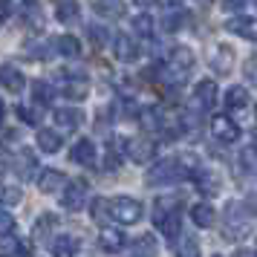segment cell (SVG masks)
Listing matches in <instances>:
<instances>
[{
	"instance_id": "1f68e13d",
	"label": "cell",
	"mask_w": 257,
	"mask_h": 257,
	"mask_svg": "<svg viewBox=\"0 0 257 257\" xmlns=\"http://www.w3.org/2000/svg\"><path fill=\"white\" fill-rule=\"evenodd\" d=\"M55 49H58L64 58H78V55H81V44H78L75 35H61L58 41H55Z\"/></svg>"
},
{
	"instance_id": "836d02e7",
	"label": "cell",
	"mask_w": 257,
	"mask_h": 257,
	"mask_svg": "<svg viewBox=\"0 0 257 257\" xmlns=\"http://www.w3.org/2000/svg\"><path fill=\"white\" fill-rule=\"evenodd\" d=\"M52 98H55V87H52L49 81H35L32 84V101H35V104L44 107V104H49Z\"/></svg>"
},
{
	"instance_id": "ee69618b",
	"label": "cell",
	"mask_w": 257,
	"mask_h": 257,
	"mask_svg": "<svg viewBox=\"0 0 257 257\" xmlns=\"http://www.w3.org/2000/svg\"><path fill=\"white\" fill-rule=\"evenodd\" d=\"M29 52H32V58H49L47 52V44H32V47H29Z\"/></svg>"
},
{
	"instance_id": "11a10c76",
	"label": "cell",
	"mask_w": 257,
	"mask_h": 257,
	"mask_svg": "<svg viewBox=\"0 0 257 257\" xmlns=\"http://www.w3.org/2000/svg\"><path fill=\"white\" fill-rule=\"evenodd\" d=\"M254 251H257V245H254Z\"/></svg>"
},
{
	"instance_id": "30bf717a",
	"label": "cell",
	"mask_w": 257,
	"mask_h": 257,
	"mask_svg": "<svg viewBox=\"0 0 257 257\" xmlns=\"http://www.w3.org/2000/svg\"><path fill=\"white\" fill-rule=\"evenodd\" d=\"M225 32H231L237 38H245V41H257V18H245V15L228 18L225 21Z\"/></svg>"
},
{
	"instance_id": "4dcf8cb0",
	"label": "cell",
	"mask_w": 257,
	"mask_h": 257,
	"mask_svg": "<svg viewBox=\"0 0 257 257\" xmlns=\"http://www.w3.org/2000/svg\"><path fill=\"white\" fill-rule=\"evenodd\" d=\"M121 153H124V139H113L110 148H107V156H104L107 171H118L121 168Z\"/></svg>"
},
{
	"instance_id": "b9f144b4",
	"label": "cell",
	"mask_w": 257,
	"mask_h": 257,
	"mask_svg": "<svg viewBox=\"0 0 257 257\" xmlns=\"http://www.w3.org/2000/svg\"><path fill=\"white\" fill-rule=\"evenodd\" d=\"M222 9L225 12H243V9H248V0H222Z\"/></svg>"
},
{
	"instance_id": "f35d334b",
	"label": "cell",
	"mask_w": 257,
	"mask_h": 257,
	"mask_svg": "<svg viewBox=\"0 0 257 257\" xmlns=\"http://www.w3.org/2000/svg\"><path fill=\"white\" fill-rule=\"evenodd\" d=\"M133 32H136V35H142V38H148V35H153V18L151 15H136V18H133Z\"/></svg>"
},
{
	"instance_id": "d590c367",
	"label": "cell",
	"mask_w": 257,
	"mask_h": 257,
	"mask_svg": "<svg viewBox=\"0 0 257 257\" xmlns=\"http://www.w3.org/2000/svg\"><path fill=\"white\" fill-rule=\"evenodd\" d=\"M18 118H21L24 124H41L44 110H41V104H38V107H32V104H18Z\"/></svg>"
},
{
	"instance_id": "5b68a950",
	"label": "cell",
	"mask_w": 257,
	"mask_h": 257,
	"mask_svg": "<svg viewBox=\"0 0 257 257\" xmlns=\"http://www.w3.org/2000/svg\"><path fill=\"white\" fill-rule=\"evenodd\" d=\"M87 197H90V188H87V182L84 179H72V182H67L64 185V194H61V205H64V211H81L84 202H87Z\"/></svg>"
},
{
	"instance_id": "ab89813d",
	"label": "cell",
	"mask_w": 257,
	"mask_h": 257,
	"mask_svg": "<svg viewBox=\"0 0 257 257\" xmlns=\"http://www.w3.org/2000/svg\"><path fill=\"white\" fill-rule=\"evenodd\" d=\"M87 38H90V41H93V47H104L107 41H110V32H107L104 26H98V24H90L87 26Z\"/></svg>"
},
{
	"instance_id": "f907efd6",
	"label": "cell",
	"mask_w": 257,
	"mask_h": 257,
	"mask_svg": "<svg viewBox=\"0 0 257 257\" xmlns=\"http://www.w3.org/2000/svg\"><path fill=\"white\" fill-rule=\"evenodd\" d=\"M3 21H6V9H3V6H0V24H3Z\"/></svg>"
},
{
	"instance_id": "ffe728a7",
	"label": "cell",
	"mask_w": 257,
	"mask_h": 257,
	"mask_svg": "<svg viewBox=\"0 0 257 257\" xmlns=\"http://www.w3.org/2000/svg\"><path fill=\"white\" fill-rule=\"evenodd\" d=\"M70 159H72L75 165H84V168L95 165V145H93L90 139H78L75 145H72Z\"/></svg>"
},
{
	"instance_id": "484cf974",
	"label": "cell",
	"mask_w": 257,
	"mask_h": 257,
	"mask_svg": "<svg viewBox=\"0 0 257 257\" xmlns=\"http://www.w3.org/2000/svg\"><path fill=\"white\" fill-rule=\"evenodd\" d=\"M38 148L44 153H58L61 148H64V139H61L58 130L44 127V130H38Z\"/></svg>"
},
{
	"instance_id": "e575fe53",
	"label": "cell",
	"mask_w": 257,
	"mask_h": 257,
	"mask_svg": "<svg viewBox=\"0 0 257 257\" xmlns=\"http://www.w3.org/2000/svg\"><path fill=\"white\" fill-rule=\"evenodd\" d=\"M176 257H199V243L194 237H176Z\"/></svg>"
},
{
	"instance_id": "f546056e",
	"label": "cell",
	"mask_w": 257,
	"mask_h": 257,
	"mask_svg": "<svg viewBox=\"0 0 257 257\" xmlns=\"http://www.w3.org/2000/svg\"><path fill=\"white\" fill-rule=\"evenodd\" d=\"M93 9L101 18H121L124 15V0H95Z\"/></svg>"
},
{
	"instance_id": "7402d4cb",
	"label": "cell",
	"mask_w": 257,
	"mask_h": 257,
	"mask_svg": "<svg viewBox=\"0 0 257 257\" xmlns=\"http://www.w3.org/2000/svg\"><path fill=\"white\" fill-rule=\"evenodd\" d=\"M52 6H55V18H58L61 24H75L78 21V15H81V6H78V0H52Z\"/></svg>"
},
{
	"instance_id": "4316f807",
	"label": "cell",
	"mask_w": 257,
	"mask_h": 257,
	"mask_svg": "<svg viewBox=\"0 0 257 257\" xmlns=\"http://www.w3.org/2000/svg\"><path fill=\"white\" fill-rule=\"evenodd\" d=\"M237 162H240V171L248 176H257V145H245L237 153Z\"/></svg>"
},
{
	"instance_id": "60d3db41",
	"label": "cell",
	"mask_w": 257,
	"mask_h": 257,
	"mask_svg": "<svg viewBox=\"0 0 257 257\" xmlns=\"http://www.w3.org/2000/svg\"><path fill=\"white\" fill-rule=\"evenodd\" d=\"M12 231H15V217L9 211H0V237H6Z\"/></svg>"
},
{
	"instance_id": "e0dca14e",
	"label": "cell",
	"mask_w": 257,
	"mask_h": 257,
	"mask_svg": "<svg viewBox=\"0 0 257 257\" xmlns=\"http://www.w3.org/2000/svg\"><path fill=\"white\" fill-rule=\"evenodd\" d=\"M52 118L64 130H78L84 124V110H78V107H61V110L52 113Z\"/></svg>"
},
{
	"instance_id": "d6986e66",
	"label": "cell",
	"mask_w": 257,
	"mask_h": 257,
	"mask_svg": "<svg viewBox=\"0 0 257 257\" xmlns=\"http://www.w3.org/2000/svg\"><path fill=\"white\" fill-rule=\"evenodd\" d=\"M0 84H3L9 93L18 95L26 87V78H24V72L18 70V67H12V64H3V67H0Z\"/></svg>"
},
{
	"instance_id": "f6af8a7d",
	"label": "cell",
	"mask_w": 257,
	"mask_h": 257,
	"mask_svg": "<svg viewBox=\"0 0 257 257\" xmlns=\"http://www.w3.org/2000/svg\"><path fill=\"white\" fill-rule=\"evenodd\" d=\"M165 29H168V32H176V29H179V15H171V18H168V15H165Z\"/></svg>"
},
{
	"instance_id": "44dd1931",
	"label": "cell",
	"mask_w": 257,
	"mask_h": 257,
	"mask_svg": "<svg viewBox=\"0 0 257 257\" xmlns=\"http://www.w3.org/2000/svg\"><path fill=\"white\" fill-rule=\"evenodd\" d=\"M49 248H52V257H75L81 243L75 237H70V234H58V237H52Z\"/></svg>"
},
{
	"instance_id": "f5cc1de1",
	"label": "cell",
	"mask_w": 257,
	"mask_h": 257,
	"mask_svg": "<svg viewBox=\"0 0 257 257\" xmlns=\"http://www.w3.org/2000/svg\"><path fill=\"white\" fill-rule=\"evenodd\" d=\"M214 257H222V254H214Z\"/></svg>"
},
{
	"instance_id": "bcb514c9",
	"label": "cell",
	"mask_w": 257,
	"mask_h": 257,
	"mask_svg": "<svg viewBox=\"0 0 257 257\" xmlns=\"http://www.w3.org/2000/svg\"><path fill=\"white\" fill-rule=\"evenodd\" d=\"M156 3H162L165 9H176V6H179L182 0H156Z\"/></svg>"
},
{
	"instance_id": "7bdbcfd3",
	"label": "cell",
	"mask_w": 257,
	"mask_h": 257,
	"mask_svg": "<svg viewBox=\"0 0 257 257\" xmlns=\"http://www.w3.org/2000/svg\"><path fill=\"white\" fill-rule=\"evenodd\" d=\"M243 72H245V78H248L251 84H257V55H254V58H248V61H245Z\"/></svg>"
},
{
	"instance_id": "3957f363",
	"label": "cell",
	"mask_w": 257,
	"mask_h": 257,
	"mask_svg": "<svg viewBox=\"0 0 257 257\" xmlns=\"http://www.w3.org/2000/svg\"><path fill=\"white\" fill-rule=\"evenodd\" d=\"M194 64H197V58H194V52L188 47H174L171 49V55H168V64H165V81H182L188 72L194 70Z\"/></svg>"
},
{
	"instance_id": "6da1fadb",
	"label": "cell",
	"mask_w": 257,
	"mask_h": 257,
	"mask_svg": "<svg viewBox=\"0 0 257 257\" xmlns=\"http://www.w3.org/2000/svg\"><path fill=\"white\" fill-rule=\"evenodd\" d=\"M188 176H194V171L188 168L185 159L171 156V159H159V162L153 165L151 171H148V176H145V182L148 185H174V182L188 179Z\"/></svg>"
},
{
	"instance_id": "74e56055",
	"label": "cell",
	"mask_w": 257,
	"mask_h": 257,
	"mask_svg": "<svg viewBox=\"0 0 257 257\" xmlns=\"http://www.w3.org/2000/svg\"><path fill=\"white\" fill-rule=\"evenodd\" d=\"M21 199H24V191L18 185H0V202H6V205H21Z\"/></svg>"
},
{
	"instance_id": "5bb4252c",
	"label": "cell",
	"mask_w": 257,
	"mask_h": 257,
	"mask_svg": "<svg viewBox=\"0 0 257 257\" xmlns=\"http://www.w3.org/2000/svg\"><path fill=\"white\" fill-rule=\"evenodd\" d=\"M124 245H127L124 231H118V228H101V234H98V248H101V251H107V254H118Z\"/></svg>"
},
{
	"instance_id": "7c38bea8",
	"label": "cell",
	"mask_w": 257,
	"mask_h": 257,
	"mask_svg": "<svg viewBox=\"0 0 257 257\" xmlns=\"http://www.w3.org/2000/svg\"><path fill=\"white\" fill-rule=\"evenodd\" d=\"M194 185H197L199 194H205V197H214V194H220V176H217V171H208V168H197L194 171Z\"/></svg>"
},
{
	"instance_id": "8fae6325",
	"label": "cell",
	"mask_w": 257,
	"mask_h": 257,
	"mask_svg": "<svg viewBox=\"0 0 257 257\" xmlns=\"http://www.w3.org/2000/svg\"><path fill=\"white\" fill-rule=\"evenodd\" d=\"M217 95H220V90H217L214 78H202L194 87V101H197L199 110H211V107L217 104Z\"/></svg>"
},
{
	"instance_id": "603a6c76",
	"label": "cell",
	"mask_w": 257,
	"mask_h": 257,
	"mask_svg": "<svg viewBox=\"0 0 257 257\" xmlns=\"http://www.w3.org/2000/svg\"><path fill=\"white\" fill-rule=\"evenodd\" d=\"M191 222L199 225V228H211V225L217 222V211H214V205H208V202H197V205H191Z\"/></svg>"
},
{
	"instance_id": "f1b7e54d",
	"label": "cell",
	"mask_w": 257,
	"mask_h": 257,
	"mask_svg": "<svg viewBox=\"0 0 257 257\" xmlns=\"http://www.w3.org/2000/svg\"><path fill=\"white\" fill-rule=\"evenodd\" d=\"M58 225V217L55 214H41L35 222V228H32V234H35V240H52L49 234H52V228Z\"/></svg>"
},
{
	"instance_id": "7dc6e473",
	"label": "cell",
	"mask_w": 257,
	"mask_h": 257,
	"mask_svg": "<svg viewBox=\"0 0 257 257\" xmlns=\"http://www.w3.org/2000/svg\"><path fill=\"white\" fill-rule=\"evenodd\" d=\"M234 257H257V251H245V248H240Z\"/></svg>"
},
{
	"instance_id": "8d00e7d4",
	"label": "cell",
	"mask_w": 257,
	"mask_h": 257,
	"mask_svg": "<svg viewBox=\"0 0 257 257\" xmlns=\"http://www.w3.org/2000/svg\"><path fill=\"white\" fill-rule=\"evenodd\" d=\"M90 214H93V220H95V222H107V220H113V217H110V199L95 197L93 202H90Z\"/></svg>"
},
{
	"instance_id": "d4e9b609",
	"label": "cell",
	"mask_w": 257,
	"mask_h": 257,
	"mask_svg": "<svg viewBox=\"0 0 257 257\" xmlns=\"http://www.w3.org/2000/svg\"><path fill=\"white\" fill-rule=\"evenodd\" d=\"M159 254V243L153 234H142L139 240H133V248H130V257H156Z\"/></svg>"
},
{
	"instance_id": "816d5d0a",
	"label": "cell",
	"mask_w": 257,
	"mask_h": 257,
	"mask_svg": "<svg viewBox=\"0 0 257 257\" xmlns=\"http://www.w3.org/2000/svg\"><path fill=\"white\" fill-rule=\"evenodd\" d=\"M254 118H257V107H254Z\"/></svg>"
},
{
	"instance_id": "83f0119b",
	"label": "cell",
	"mask_w": 257,
	"mask_h": 257,
	"mask_svg": "<svg viewBox=\"0 0 257 257\" xmlns=\"http://www.w3.org/2000/svg\"><path fill=\"white\" fill-rule=\"evenodd\" d=\"M15 168H18L15 174L21 176V179H32L35 171H38L35 153H32V151H21V153H18V165H15Z\"/></svg>"
},
{
	"instance_id": "cb8c5ba5",
	"label": "cell",
	"mask_w": 257,
	"mask_h": 257,
	"mask_svg": "<svg viewBox=\"0 0 257 257\" xmlns=\"http://www.w3.org/2000/svg\"><path fill=\"white\" fill-rule=\"evenodd\" d=\"M222 98H225V107H228V110H237V113L248 107V90H245L243 84H231Z\"/></svg>"
},
{
	"instance_id": "52a82bcc",
	"label": "cell",
	"mask_w": 257,
	"mask_h": 257,
	"mask_svg": "<svg viewBox=\"0 0 257 257\" xmlns=\"http://www.w3.org/2000/svg\"><path fill=\"white\" fill-rule=\"evenodd\" d=\"M124 153H127V156H130L136 165H145V162H151L153 156H156V142L148 139V136L124 139Z\"/></svg>"
},
{
	"instance_id": "4fadbf2b",
	"label": "cell",
	"mask_w": 257,
	"mask_h": 257,
	"mask_svg": "<svg viewBox=\"0 0 257 257\" xmlns=\"http://www.w3.org/2000/svg\"><path fill=\"white\" fill-rule=\"evenodd\" d=\"M67 185V176L61 174L58 168H44V174L38 176V188L41 194H61Z\"/></svg>"
},
{
	"instance_id": "2e32d148",
	"label": "cell",
	"mask_w": 257,
	"mask_h": 257,
	"mask_svg": "<svg viewBox=\"0 0 257 257\" xmlns=\"http://www.w3.org/2000/svg\"><path fill=\"white\" fill-rule=\"evenodd\" d=\"M113 52H116L118 61H124V64H130V61L139 58V47H136V41L130 35H124V32H118L116 38H113Z\"/></svg>"
},
{
	"instance_id": "ba28073f",
	"label": "cell",
	"mask_w": 257,
	"mask_h": 257,
	"mask_svg": "<svg viewBox=\"0 0 257 257\" xmlns=\"http://www.w3.org/2000/svg\"><path fill=\"white\" fill-rule=\"evenodd\" d=\"M211 136L222 145H237L240 139V124L228 116H214L211 118Z\"/></svg>"
},
{
	"instance_id": "681fc988",
	"label": "cell",
	"mask_w": 257,
	"mask_h": 257,
	"mask_svg": "<svg viewBox=\"0 0 257 257\" xmlns=\"http://www.w3.org/2000/svg\"><path fill=\"white\" fill-rule=\"evenodd\" d=\"M3 118H6V107H3V98H0V124H3Z\"/></svg>"
},
{
	"instance_id": "9a60e30c",
	"label": "cell",
	"mask_w": 257,
	"mask_h": 257,
	"mask_svg": "<svg viewBox=\"0 0 257 257\" xmlns=\"http://www.w3.org/2000/svg\"><path fill=\"white\" fill-rule=\"evenodd\" d=\"M231 67H234V49L228 44L214 47V52H211V70L217 72V75H228Z\"/></svg>"
},
{
	"instance_id": "8992f818",
	"label": "cell",
	"mask_w": 257,
	"mask_h": 257,
	"mask_svg": "<svg viewBox=\"0 0 257 257\" xmlns=\"http://www.w3.org/2000/svg\"><path fill=\"white\" fill-rule=\"evenodd\" d=\"M248 231H251V222L245 220L243 214L237 211V205H228V217H225V225H222V237L225 240H231V243H237V240H243V237H248Z\"/></svg>"
},
{
	"instance_id": "ac0fdd59",
	"label": "cell",
	"mask_w": 257,
	"mask_h": 257,
	"mask_svg": "<svg viewBox=\"0 0 257 257\" xmlns=\"http://www.w3.org/2000/svg\"><path fill=\"white\" fill-rule=\"evenodd\" d=\"M0 257H32V245L18 237H0Z\"/></svg>"
},
{
	"instance_id": "db71d44e",
	"label": "cell",
	"mask_w": 257,
	"mask_h": 257,
	"mask_svg": "<svg viewBox=\"0 0 257 257\" xmlns=\"http://www.w3.org/2000/svg\"><path fill=\"white\" fill-rule=\"evenodd\" d=\"M254 139H257V133H254Z\"/></svg>"
},
{
	"instance_id": "c3c4849f",
	"label": "cell",
	"mask_w": 257,
	"mask_h": 257,
	"mask_svg": "<svg viewBox=\"0 0 257 257\" xmlns=\"http://www.w3.org/2000/svg\"><path fill=\"white\" fill-rule=\"evenodd\" d=\"M136 6H151V3H156V0H133Z\"/></svg>"
},
{
	"instance_id": "d6a6232c",
	"label": "cell",
	"mask_w": 257,
	"mask_h": 257,
	"mask_svg": "<svg viewBox=\"0 0 257 257\" xmlns=\"http://www.w3.org/2000/svg\"><path fill=\"white\" fill-rule=\"evenodd\" d=\"M87 93H90V84L84 81V78H67L64 81V95L72 98V101H81Z\"/></svg>"
},
{
	"instance_id": "7a4b0ae2",
	"label": "cell",
	"mask_w": 257,
	"mask_h": 257,
	"mask_svg": "<svg viewBox=\"0 0 257 257\" xmlns=\"http://www.w3.org/2000/svg\"><path fill=\"white\" fill-rule=\"evenodd\" d=\"M153 222L156 228L168 237V240H176L182 234V214L176 211V202L174 199H159L156 208H153Z\"/></svg>"
},
{
	"instance_id": "277c9868",
	"label": "cell",
	"mask_w": 257,
	"mask_h": 257,
	"mask_svg": "<svg viewBox=\"0 0 257 257\" xmlns=\"http://www.w3.org/2000/svg\"><path fill=\"white\" fill-rule=\"evenodd\" d=\"M142 214H145V208H142L139 199H133V197L110 199V217H113L116 222H121V225H133V222H139Z\"/></svg>"
},
{
	"instance_id": "9c48e42d",
	"label": "cell",
	"mask_w": 257,
	"mask_h": 257,
	"mask_svg": "<svg viewBox=\"0 0 257 257\" xmlns=\"http://www.w3.org/2000/svg\"><path fill=\"white\" fill-rule=\"evenodd\" d=\"M139 121H142V127L148 130V133H162V136H168V139H171L168 118H165L162 107H145V110L139 113Z\"/></svg>"
}]
</instances>
